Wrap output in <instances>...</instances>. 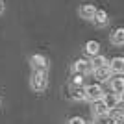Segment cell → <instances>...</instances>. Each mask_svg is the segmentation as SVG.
Instances as JSON below:
<instances>
[{
  "mask_svg": "<svg viewBox=\"0 0 124 124\" xmlns=\"http://www.w3.org/2000/svg\"><path fill=\"white\" fill-rule=\"evenodd\" d=\"M48 85V70H31L30 87L35 93H43Z\"/></svg>",
  "mask_w": 124,
  "mask_h": 124,
  "instance_id": "cell-1",
  "label": "cell"
},
{
  "mask_svg": "<svg viewBox=\"0 0 124 124\" xmlns=\"http://www.w3.org/2000/svg\"><path fill=\"white\" fill-rule=\"evenodd\" d=\"M104 87L102 83H89V85H85L83 87V98L87 100V102H94V100H100L104 96Z\"/></svg>",
  "mask_w": 124,
  "mask_h": 124,
  "instance_id": "cell-2",
  "label": "cell"
},
{
  "mask_svg": "<svg viewBox=\"0 0 124 124\" xmlns=\"http://www.w3.org/2000/svg\"><path fill=\"white\" fill-rule=\"evenodd\" d=\"M30 65H31V70H48L50 61H48L46 56H43V54H33V56L30 57Z\"/></svg>",
  "mask_w": 124,
  "mask_h": 124,
  "instance_id": "cell-3",
  "label": "cell"
},
{
  "mask_svg": "<svg viewBox=\"0 0 124 124\" xmlns=\"http://www.w3.org/2000/svg\"><path fill=\"white\" fill-rule=\"evenodd\" d=\"M72 72H76V74H82V76H87V74H91V72H93L91 61H89V59H83V57L76 59V61L72 63Z\"/></svg>",
  "mask_w": 124,
  "mask_h": 124,
  "instance_id": "cell-4",
  "label": "cell"
},
{
  "mask_svg": "<svg viewBox=\"0 0 124 124\" xmlns=\"http://www.w3.org/2000/svg\"><path fill=\"white\" fill-rule=\"evenodd\" d=\"M91 106H93V109H91V113H93L94 119H104V117H108L109 113V109L108 106L104 104V100H94V102H91Z\"/></svg>",
  "mask_w": 124,
  "mask_h": 124,
  "instance_id": "cell-5",
  "label": "cell"
},
{
  "mask_svg": "<svg viewBox=\"0 0 124 124\" xmlns=\"http://www.w3.org/2000/svg\"><path fill=\"white\" fill-rule=\"evenodd\" d=\"M102 100H104V104L108 106V109L111 111L113 108H117V106H120L122 104V96L120 94H117V93H104V96H102Z\"/></svg>",
  "mask_w": 124,
  "mask_h": 124,
  "instance_id": "cell-6",
  "label": "cell"
},
{
  "mask_svg": "<svg viewBox=\"0 0 124 124\" xmlns=\"http://www.w3.org/2000/svg\"><path fill=\"white\" fill-rule=\"evenodd\" d=\"M108 82H109V87H111V91L122 96V93H124V78L120 76V74H113V76L109 78Z\"/></svg>",
  "mask_w": 124,
  "mask_h": 124,
  "instance_id": "cell-7",
  "label": "cell"
},
{
  "mask_svg": "<svg viewBox=\"0 0 124 124\" xmlns=\"http://www.w3.org/2000/svg\"><path fill=\"white\" fill-rule=\"evenodd\" d=\"M91 74H94V78H96V82H98V83H106L109 78L113 76L108 65H104V67H98V69H93V72H91Z\"/></svg>",
  "mask_w": 124,
  "mask_h": 124,
  "instance_id": "cell-8",
  "label": "cell"
},
{
  "mask_svg": "<svg viewBox=\"0 0 124 124\" xmlns=\"http://www.w3.org/2000/svg\"><path fill=\"white\" fill-rule=\"evenodd\" d=\"M108 67L111 70V74H122L124 72V59L120 56H117L111 61H108Z\"/></svg>",
  "mask_w": 124,
  "mask_h": 124,
  "instance_id": "cell-9",
  "label": "cell"
},
{
  "mask_svg": "<svg viewBox=\"0 0 124 124\" xmlns=\"http://www.w3.org/2000/svg\"><path fill=\"white\" fill-rule=\"evenodd\" d=\"M91 21H93L96 26H106L109 22V15H108L106 9H98V8H96V11H94V15H93Z\"/></svg>",
  "mask_w": 124,
  "mask_h": 124,
  "instance_id": "cell-10",
  "label": "cell"
},
{
  "mask_svg": "<svg viewBox=\"0 0 124 124\" xmlns=\"http://www.w3.org/2000/svg\"><path fill=\"white\" fill-rule=\"evenodd\" d=\"M109 41H111V45H115V46H122L124 45V28H115L111 37H109Z\"/></svg>",
  "mask_w": 124,
  "mask_h": 124,
  "instance_id": "cell-11",
  "label": "cell"
},
{
  "mask_svg": "<svg viewBox=\"0 0 124 124\" xmlns=\"http://www.w3.org/2000/svg\"><path fill=\"white\" fill-rule=\"evenodd\" d=\"M69 98L85 100L83 98V85H72V83H69Z\"/></svg>",
  "mask_w": 124,
  "mask_h": 124,
  "instance_id": "cell-12",
  "label": "cell"
},
{
  "mask_svg": "<svg viewBox=\"0 0 124 124\" xmlns=\"http://www.w3.org/2000/svg\"><path fill=\"white\" fill-rule=\"evenodd\" d=\"M94 11H96L94 4H83L82 8H80V17H82V19L91 21V19H93V15H94Z\"/></svg>",
  "mask_w": 124,
  "mask_h": 124,
  "instance_id": "cell-13",
  "label": "cell"
},
{
  "mask_svg": "<svg viewBox=\"0 0 124 124\" xmlns=\"http://www.w3.org/2000/svg\"><path fill=\"white\" fill-rule=\"evenodd\" d=\"M89 61H91V67L93 69H98V67H104V65H108V57L106 56H102V54H96V56H91V59H89Z\"/></svg>",
  "mask_w": 124,
  "mask_h": 124,
  "instance_id": "cell-14",
  "label": "cell"
},
{
  "mask_svg": "<svg viewBox=\"0 0 124 124\" xmlns=\"http://www.w3.org/2000/svg\"><path fill=\"white\" fill-rule=\"evenodd\" d=\"M85 54H87V56H96V54H100V43L98 41H87L85 43Z\"/></svg>",
  "mask_w": 124,
  "mask_h": 124,
  "instance_id": "cell-15",
  "label": "cell"
},
{
  "mask_svg": "<svg viewBox=\"0 0 124 124\" xmlns=\"http://www.w3.org/2000/svg\"><path fill=\"white\" fill-rule=\"evenodd\" d=\"M83 80H85V78H83L82 74H76V72H74V76H72V80H70V83H72V85H83Z\"/></svg>",
  "mask_w": 124,
  "mask_h": 124,
  "instance_id": "cell-16",
  "label": "cell"
},
{
  "mask_svg": "<svg viewBox=\"0 0 124 124\" xmlns=\"http://www.w3.org/2000/svg\"><path fill=\"white\" fill-rule=\"evenodd\" d=\"M67 124H85V120H83L82 117H70Z\"/></svg>",
  "mask_w": 124,
  "mask_h": 124,
  "instance_id": "cell-17",
  "label": "cell"
},
{
  "mask_svg": "<svg viewBox=\"0 0 124 124\" xmlns=\"http://www.w3.org/2000/svg\"><path fill=\"white\" fill-rule=\"evenodd\" d=\"M4 8H6V6H4V2H2V0H0V15H2V13H4Z\"/></svg>",
  "mask_w": 124,
  "mask_h": 124,
  "instance_id": "cell-18",
  "label": "cell"
}]
</instances>
